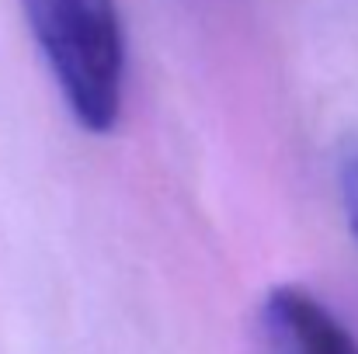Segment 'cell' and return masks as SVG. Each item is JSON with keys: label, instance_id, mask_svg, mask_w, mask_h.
<instances>
[{"label": "cell", "instance_id": "obj_1", "mask_svg": "<svg viewBox=\"0 0 358 354\" xmlns=\"http://www.w3.org/2000/svg\"><path fill=\"white\" fill-rule=\"evenodd\" d=\"M70 115L105 135L119 125L125 35L115 0H21Z\"/></svg>", "mask_w": 358, "mask_h": 354}, {"label": "cell", "instance_id": "obj_2", "mask_svg": "<svg viewBox=\"0 0 358 354\" xmlns=\"http://www.w3.org/2000/svg\"><path fill=\"white\" fill-rule=\"evenodd\" d=\"M268 354H358L355 334L306 288L278 285L261 302Z\"/></svg>", "mask_w": 358, "mask_h": 354}, {"label": "cell", "instance_id": "obj_3", "mask_svg": "<svg viewBox=\"0 0 358 354\" xmlns=\"http://www.w3.org/2000/svg\"><path fill=\"white\" fill-rule=\"evenodd\" d=\"M341 205L348 216V230L358 239V149L341 163Z\"/></svg>", "mask_w": 358, "mask_h": 354}]
</instances>
